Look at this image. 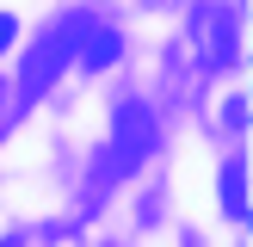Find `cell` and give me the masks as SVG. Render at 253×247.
<instances>
[{
  "mask_svg": "<svg viewBox=\"0 0 253 247\" xmlns=\"http://www.w3.org/2000/svg\"><path fill=\"white\" fill-rule=\"evenodd\" d=\"M241 161H229L222 167V204H229V216H247V179H241Z\"/></svg>",
  "mask_w": 253,
  "mask_h": 247,
  "instance_id": "cell-4",
  "label": "cell"
},
{
  "mask_svg": "<svg viewBox=\"0 0 253 247\" xmlns=\"http://www.w3.org/2000/svg\"><path fill=\"white\" fill-rule=\"evenodd\" d=\"M12 37H19V19H12V12H0V49H6Z\"/></svg>",
  "mask_w": 253,
  "mask_h": 247,
  "instance_id": "cell-5",
  "label": "cell"
},
{
  "mask_svg": "<svg viewBox=\"0 0 253 247\" xmlns=\"http://www.w3.org/2000/svg\"><path fill=\"white\" fill-rule=\"evenodd\" d=\"M148 142H155V118H148V105H124L118 111V136H111V148H105V161H99V173H130L136 161L148 155Z\"/></svg>",
  "mask_w": 253,
  "mask_h": 247,
  "instance_id": "cell-2",
  "label": "cell"
},
{
  "mask_svg": "<svg viewBox=\"0 0 253 247\" xmlns=\"http://www.w3.org/2000/svg\"><path fill=\"white\" fill-rule=\"evenodd\" d=\"M0 99H6V93H0Z\"/></svg>",
  "mask_w": 253,
  "mask_h": 247,
  "instance_id": "cell-6",
  "label": "cell"
},
{
  "mask_svg": "<svg viewBox=\"0 0 253 247\" xmlns=\"http://www.w3.org/2000/svg\"><path fill=\"white\" fill-rule=\"evenodd\" d=\"M74 56H81V68H111V62L124 56V37L111 31V25H99L93 12H81V31H74Z\"/></svg>",
  "mask_w": 253,
  "mask_h": 247,
  "instance_id": "cell-3",
  "label": "cell"
},
{
  "mask_svg": "<svg viewBox=\"0 0 253 247\" xmlns=\"http://www.w3.org/2000/svg\"><path fill=\"white\" fill-rule=\"evenodd\" d=\"M74 31H81V12H74V19H56L25 49V74H19V86H12V105H37V99L56 86V74L68 68V56H74Z\"/></svg>",
  "mask_w": 253,
  "mask_h": 247,
  "instance_id": "cell-1",
  "label": "cell"
}]
</instances>
